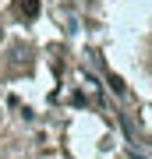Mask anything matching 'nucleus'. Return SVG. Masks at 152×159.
<instances>
[{"instance_id":"1","label":"nucleus","mask_w":152,"mask_h":159,"mask_svg":"<svg viewBox=\"0 0 152 159\" xmlns=\"http://www.w3.org/2000/svg\"><path fill=\"white\" fill-rule=\"evenodd\" d=\"M14 14L25 18V21H32L39 14V0H14Z\"/></svg>"}]
</instances>
